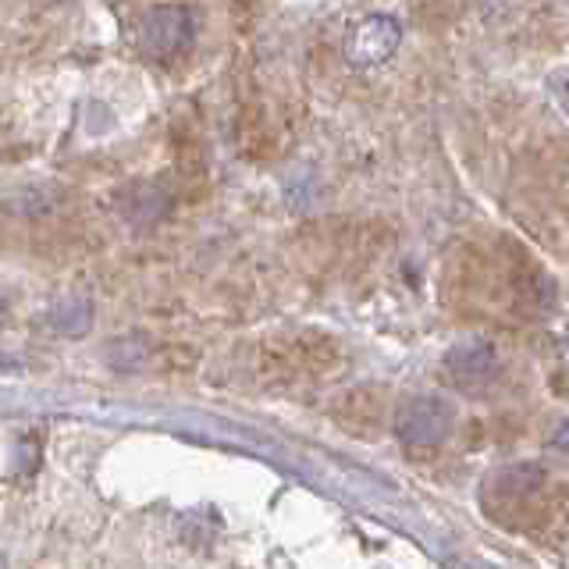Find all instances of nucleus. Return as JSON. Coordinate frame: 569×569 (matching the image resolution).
Segmentation results:
<instances>
[{"label": "nucleus", "instance_id": "nucleus-1", "mask_svg": "<svg viewBox=\"0 0 569 569\" xmlns=\"http://www.w3.org/2000/svg\"><path fill=\"white\" fill-rule=\"evenodd\" d=\"M192 36V18L182 8H160L153 14L142 18L139 26V50L147 58H171L178 53Z\"/></svg>", "mask_w": 569, "mask_h": 569}, {"label": "nucleus", "instance_id": "nucleus-2", "mask_svg": "<svg viewBox=\"0 0 569 569\" xmlns=\"http://www.w3.org/2000/svg\"><path fill=\"white\" fill-rule=\"evenodd\" d=\"M399 438L409 445H438L452 431V409L441 399H413L399 409Z\"/></svg>", "mask_w": 569, "mask_h": 569}, {"label": "nucleus", "instance_id": "nucleus-3", "mask_svg": "<svg viewBox=\"0 0 569 569\" xmlns=\"http://www.w3.org/2000/svg\"><path fill=\"white\" fill-rule=\"evenodd\" d=\"M399 47V26L391 22L385 14H373V18H363L360 26L352 29L349 36V58L356 64H378L385 58H391V50Z\"/></svg>", "mask_w": 569, "mask_h": 569}, {"label": "nucleus", "instance_id": "nucleus-4", "mask_svg": "<svg viewBox=\"0 0 569 569\" xmlns=\"http://www.w3.org/2000/svg\"><path fill=\"white\" fill-rule=\"evenodd\" d=\"M4 310H8V299H4V296H0V317H4Z\"/></svg>", "mask_w": 569, "mask_h": 569}, {"label": "nucleus", "instance_id": "nucleus-5", "mask_svg": "<svg viewBox=\"0 0 569 569\" xmlns=\"http://www.w3.org/2000/svg\"><path fill=\"white\" fill-rule=\"evenodd\" d=\"M0 569H4V559H0Z\"/></svg>", "mask_w": 569, "mask_h": 569}]
</instances>
